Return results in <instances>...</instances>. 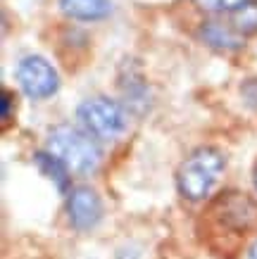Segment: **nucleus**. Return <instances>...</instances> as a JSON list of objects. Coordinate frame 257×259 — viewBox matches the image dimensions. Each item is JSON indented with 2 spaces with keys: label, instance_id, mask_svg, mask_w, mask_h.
Returning a JSON list of instances; mask_svg holds the SVG:
<instances>
[{
  "label": "nucleus",
  "instance_id": "f257e3e1",
  "mask_svg": "<svg viewBox=\"0 0 257 259\" xmlns=\"http://www.w3.org/2000/svg\"><path fill=\"white\" fill-rule=\"evenodd\" d=\"M48 152L64 164V169L77 176H88L100 166L102 152L98 143L77 126L60 124L48 134Z\"/></svg>",
  "mask_w": 257,
  "mask_h": 259
},
{
  "label": "nucleus",
  "instance_id": "f03ea898",
  "mask_svg": "<svg viewBox=\"0 0 257 259\" xmlns=\"http://www.w3.org/2000/svg\"><path fill=\"white\" fill-rule=\"evenodd\" d=\"M226 159L217 148H198L191 152L176 171L179 193L191 202L205 200L224 174Z\"/></svg>",
  "mask_w": 257,
  "mask_h": 259
},
{
  "label": "nucleus",
  "instance_id": "7ed1b4c3",
  "mask_svg": "<svg viewBox=\"0 0 257 259\" xmlns=\"http://www.w3.org/2000/svg\"><path fill=\"white\" fill-rule=\"evenodd\" d=\"M77 119L84 126L86 134L100 141H117L129 128V114L119 102L109 100L105 95L88 98L77 107Z\"/></svg>",
  "mask_w": 257,
  "mask_h": 259
},
{
  "label": "nucleus",
  "instance_id": "20e7f679",
  "mask_svg": "<svg viewBox=\"0 0 257 259\" xmlns=\"http://www.w3.org/2000/svg\"><path fill=\"white\" fill-rule=\"evenodd\" d=\"M17 83L31 100H46L57 93L60 88V74L46 57L26 55L17 62Z\"/></svg>",
  "mask_w": 257,
  "mask_h": 259
},
{
  "label": "nucleus",
  "instance_id": "39448f33",
  "mask_svg": "<svg viewBox=\"0 0 257 259\" xmlns=\"http://www.w3.org/2000/svg\"><path fill=\"white\" fill-rule=\"evenodd\" d=\"M67 217L77 231H91L102 219V200L93 188L79 186L67 195Z\"/></svg>",
  "mask_w": 257,
  "mask_h": 259
},
{
  "label": "nucleus",
  "instance_id": "423d86ee",
  "mask_svg": "<svg viewBox=\"0 0 257 259\" xmlns=\"http://www.w3.org/2000/svg\"><path fill=\"white\" fill-rule=\"evenodd\" d=\"M198 36H200L205 46L214 48V50H224V53L241 50L245 46V36L236 31L231 24L222 22H203L200 29H198Z\"/></svg>",
  "mask_w": 257,
  "mask_h": 259
},
{
  "label": "nucleus",
  "instance_id": "0eeeda50",
  "mask_svg": "<svg viewBox=\"0 0 257 259\" xmlns=\"http://www.w3.org/2000/svg\"><path fill=\"white\" fill-rule=\"evenodd\" d=\"M64 17L79 22H100L112 15V0H57Z\"/></svg>",
  "mask_w": 257,
  "mask_h": 259
},
{
  "label": "nucleus",
  "instance_id": "6e6552de",
  "mask_svg": "<svg viewBox=\"0 0 257 259\" xmlns=\"http://www.w3.org/2000/svg\"><path fill=\"white\" fill-rule=\"evenodd\" d=\"M36 164L41 166V171L46 174L48 179L55 181V186L62 190V193H67V188H69V171L64 169V164L60 162L57 157H53L50 152H36Z\"/></svg>",
  "mask_w": 257,
  "mask_h": 259
},
{
  "label": "nucleus",
  "instance_id": "1a4fd4ad",
  "mask_svg": "<svg viewBox=\"0 0 257 259\" xmlns=\"http://www.w3.org/2000/svg\"><path fill=\"white\" fill-rule=\"evenodd\" d=\"M231 26H234L238 33L243 36H255L257 33V0H250L243 10H238L231 19Z\"/></svg>",
  "mask_w": 257,
  "mask_h": 259
},
{
  "label": "nucleus",
  "instance_id": "9d476101",
  "mask_svg": "<svg viewBox=\"0 0 257 259\" xmlns=\"http://www.w3.org/2000/svg\"><path fill=\"white\" fill-rule=\"evenodd\" d=\"M195 5L200 10H205V12H231V15H236L238 10H243L245 5H248L250 0H193Z\"/></svg>",
  "mask_w": 257,
  "mask_h": 259
},
{
  "label": "nucleus",
  "instance_id": "9b49d317",
  "mask_svg": "<svg viewBox=\"0 0 257 259\" xmlns=\"http://www.w3.org/2000/svg\"><path fill=\"white\" fill-rule=\"evenodd\" d=\"M0 117L3 119L10 117V93L8 91H3V112H0Z\"/></svg>",
  "mask_w": 257,
  "mask_h": 259
},
{
  "label": "nucleus",
  "instance_id": "f8f14e48",
  "mask_svg": "<svg viewBox=\"0 0 257 259\" xmlns=\"http://www.w3.org/2000/svg\"><path fill=\"white\" fill-rule=\"evenodd\" d=\"M248 259H257V240L252 243V247H250V252H248Z\"/></svg>",
  "mask_w": 257,
  "mask_h": 259
},
{
  "label": "nucleus",
  "instance_id": "ddd939ff",
  "mask_svg": "<svg viewBox=\"0 0 257 259\" xmlns=\"http://www.w3.org/2000/svg\"><path fill=\"white\" fill-rule=\"evenodd\" d=\"M252 181H255V190H257V166H255V176H252Z\"/></svg>",
  "mask_w": 257,
  "mask_h": 259
}]
</instances>
